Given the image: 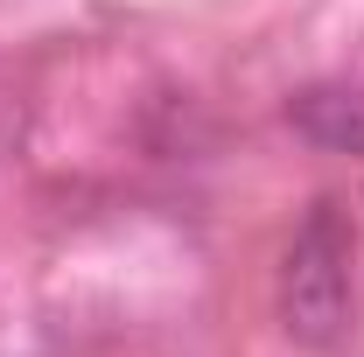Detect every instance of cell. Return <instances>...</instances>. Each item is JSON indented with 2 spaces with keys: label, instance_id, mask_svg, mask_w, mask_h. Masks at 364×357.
<instances>
[{
  "label": "cell",
  "instance_id": "6da1fadb",
  "mask_svg": "<svg viewBox=\"0 0 364 357\" xmlns=\"http://www.w3.org/2000/svg\"><path fill=\"white\" fill-rule=\"evenodd\" d=\"M280 309H287V329L301 343H336L343 336V322H350V231L336 218V203H322L301 224L287 273H280Z\"/></svg>",
  "mask_w": 364,
  "mask_h": 357
}]
</instances>
